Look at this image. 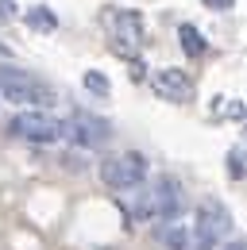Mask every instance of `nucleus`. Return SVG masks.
I'll return each instance as SVG.
<instances>
[{"instance_id": "obj_1", "label": "nucleus", "mask_w": 247, "mask_h": 250, "mask_svg": "<svg viewBox=\"0 0 247 250\" xmlns=\"http://www.w3.org/2000/svg\"><path fill=\"white\" fill-rule=\"evenodd\" d=\"M185 212V192L182 185L174 181V177H154L151 185H139L135 188V204H131V219H139V223H170V219H178Z\"/></svg>"}, {"instance_id": "obj_2", "label": "nucleus", "mask_w": 247, "mask_h": 250, "mask_svg": "<svg viewBox=\"0 0 247 250\" xmlns=\"http://www.w3.org/2000/svg\"><path fill=\"white\" fill-rule=\"evenodd\" d=\"M228 227H232V212L220 200H205L189 227V250H216L220 243H228Z\"/></svg>"}, {"instance_id": "obj_3", "label": "nucleus", "mask_w": 247, "mask_h": 250, "mask_svg": "<svg viewBox=\"0 0 247 250\" xmlns=\"http://www.w3.org/2000/svg\"><path fill=\"white\" fill-rule=\"evenodd\" d=\"M0 96H8L16 104H50L54 100L50 85L20 65H0Z\"/></svg>"}, {"instance_id": "obj_4", "label": "nucleus", "mask_w": 247, "mask_h": 250, "mask_svg": "<svg viewBox=\"0 0 247 250\" xmlns=\"http://www.w3.org/2000/svg\"><path fill=\"white\" fill-rule=\"evenodd\" d=\"M8 135L39 143V146H50V143L62 139V120L50 116V112H20V116L8 120Z\"/></svg>"}, {"instance_id": "obj_5", "label": "nucleus", "mask_w": 247, "mask_h": 250, "mask_svg": "<svg viewBox=\"0 0 247 250\" xmlns=\"http://www.w3.org/2000/svg\"><path fill=\"white\" fill-rule=\"evenodd\" d=\"M100 181L112 185V188H139L147 181V158L135 154V150L104 158V162H100Z\"/></svg>"}, {"instance_id": "obj_6", "label": "nucleus", "mask_w": 247, "mask_h": 250, "mask_svg": "<svg viewBox=\"0 0 247 250\" xmlns=\"http://www.w3.org/2000/svg\"><path fill=\"white\" fill-rule=\"evenodd\" d=\"M62 139H70L74 146H104V139H108V124L104 120H97V116H85V112H77V116H70L66 124H62Z\"/></svg>"}, {"instance_id": "obj_7", "label": "nucleus", "mask_w": 247, "mask_h": 250, "mask_svg": "<svg viewBox=\"0 0 247 250\" xmlns=\"http://www.w3.org/2000/svg\"><path fill=\"white\" fill-rule=\"evenodd\" d=\"M151 89L162 100H174V104H182L193 96V81H189V73L185 69H174V65H166V69H154L151 73Z\"/></svg>"}, {"instance_id": "obj_8", "label": "nucleus", "mask_w": 247, "mask_h": 250, "mask_svg": "<svg viewBox=\"0 0 247 250\" xmlns=\"http://www.w3.org/2000/svg\"><path fill=\"white\" fill-rule=\"evenodd\" d=\"M108 20H112V27H116V39H127V42H139V39H143V16H139V12L112 8Z\"/></svg>"}, {"instance_id": "obj_9", "label": "nucleus", "mask_w": 247, "mask_h": 250, "mask_svg": "<svg viewBox=\"0 0 247 250\" xmlns=\"http://www.w3.org/2000/svg\"><path fill=\"white\" fill-rule=\"evenodd\" d=\"M158 243L166 250H189V223H182V219L158 223Z\"/></svg>"}, {"instance_id": "obj_10", "label": "nucleus", "mask_w": 247, "mask_h": 250, "mask_svg": "<svg viewBox=\"0 0 247 250\" xmlns=\"http://www.w3.org/2000/svg\"><path fill=\"white\" fill-rule=\"evenodd\" d=\"M178 39H182V50L189 54V58H201V54L209 50V42H205V35L197 31L193 23H182V27H178Z\"/></svg>"}, {"instance_id": "obj_11", "label": "nucleus", "mask_w": 247, "mask_h": 250, "mask_svg": "<svg viewBox=\"0 0 247 250\" xmlns=\"http://www.w3.org/2000/svg\"><path fill=\"white\" fill-rule=\"evenodd\" d=\"M27 27L31 31H54V27H58V16H54L50 8H43V4H39V8H27Z\"/></svg>"}, {"instance_id": "obj_12", "label": "nucleus", "mask_w": 247, "mask_h": 250, "mask_svg": "<svg viewBox=\"0 0 247 250\" xmlns=\"http://www.w3.org/2000/svg\"><path fill=\"white\" fill-rule=\"evenodd\" d=\"M224 166H228V177L232 181H244L247 177V146H232L228 158H224Z\"/></svg>"}, {"instance_id": "obj_13", "label": "nucleus", "mask_w": 247, "mask_h": 250, "mask_svg": "<svg viewBox=\"0 0 247 250\" xmlns=\"http://www.w3.org/2000/svg\"><path fill=\"white\" fill-rule=\"evenodd\" d=\"M85 89H89V93H97V96H108V89H112V81H108L104 73H97V69H89V73H85Z\"/></svg>"}, {"instance_id": "obj_14", "label": "nucleus", "mask_w": 247, "mask_h": 250, "mask_svg": "<svg viewBox=\"0 0 247 250\" xmlns=\"http://www.w3.org/2000/svg\"><path fill=\"white\" fill-rule=\"evenodd\" d=\"M216 112H220V116H228V120H247V108L240 104V100H228V104H220Z\"/></svg>"}, {"instance_id": "obj_15", "label": "nucleus", "mask_w": 247, "mask_h": 250, "mask_svg": "<svg viewBox=\"0 0 247 250\" xmlns=\"http://www.w3.org/2000/svg\"><path fill=\"white\" fill-rule=\"evenodd\" d=\"M127 77H131V81H143V77H147V65L135 58V62H131V69H127Z\"/></svg>"}, {"instance_id": "obj_16", "label": "nucleus", "mask_w": 247, "mask_h": 250, "mask_svg": "<svg viewBox=\"0 0 247 250\" xmlns=\"http://www.w3.org/2000/svg\"><path fill=\"white\" fill-rule=\"evenodd\" d=\"M20 8H16V0H0V20H12Z\"/></svg>"}, {"instance_id": "obj_17", "label": "nucleus", "mask_w": 247, "mask_h": 250, "mask_svg": "<svg viewBox=\"0 0 247 250\" xmlns=\"http://www.w3.org/2000/svg\"><path fill=\"white\" fill-rule=\"evenodd\" d=\"M201 4H205V8H213V12H228L236 0H201Z\"/></svg>"}, {"instance_id": "obj_18", "label": "nucleus", "mask_w": 247, "mask_h": 250, "mask_svg": "<svg viewBox=\"0 0 247 250\" xmlns=\"http://www.w3.org/2000/svg\"><path fill=\"white\" fill-rule=\"evenodd\" d=\"M216 250H247V239H232V243H220Z\"/></svg>"}, {"instance_id": "obj_19", "label": "nucleus", "mask_w": 247, "mask_h": 250, "mask_svg": "<svg viewBox=\"0 0 247 250\" xmlns=\"http://www.w3.org/2000/svg\"><path fill=\"white\" fill-rule=\"evenodd\" d=\"M244 139H247V120H244Z\"/></svg>"}]
</instances>
